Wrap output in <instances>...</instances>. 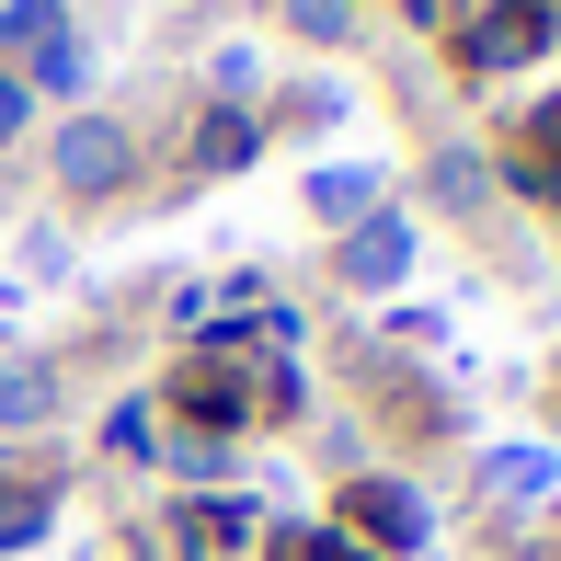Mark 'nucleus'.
Returning <instances> with one entry per match:
<instances>
[{"label": "nucleus", "mask_w": 561, "mask_h": 561, "mask_svg": "<svg viewBox=\"0 0 561 561\" xmlns=\"http://www.w3.org/2000/svg\"><path fill=\"white\" fill-rule=\"evenodd\" d=\"M172 413H184L195 436H241V424L264 413V367H252L229 333H218V344H195V355H184V378H172Z\"/></svg>", "instance_id": "nucleus-1"}, {"label": "nucleus", "mask_w": 561, "mask_h": 561, "mask_svg": "<svg viewBox=\"0 0 561 561\" xmlns=\"http://www.w3.org/2000/svg\"><path fill=\"white\" fill-rule=\"evenodd\" d=\"M550 35H561V23H550V0H481V12H470V35H458V69H481V81H493V69H527Z\"/></svg>", "instance_id": "nucleus-2"}, {"label": "nucleus", "mask_w": 561, "mask_h": 561, "mask_svg": "<svg viewBox=\"0 0 561 561\" xmlns=\"http://www.w3.org/2000/svg\"><path fill=\"white\" fill-rule=\"evenodd\" d=\"M424 527H436V516H424L413 481H355V493H344V539L378 550V561H390V550H424Z\"/></svg>", "instance_id": "nucleus-3"}, {"label": "nucleus", "mask_w": 561, "mask_h": 561, "mask_svg": "<svg viewBox=\"0 0 561 561\" xmlns=\"http://www.w3.org/2000/svg\"><path fill=\"white\" fill-rule=\"evenodd\" d=\"M126 172H138V138H126L115 115H69L58 126V184L69 195H115Z\"/></svg>", "instance_id": "nucleus-4"}, {"label": "nucleus", "mask_w": 561, "mask_h": 561, "mask_svg": "<svg viewBox=\"0 0 561 561\" xmlns=\"http://www.w3.org/2000/svg\"><path fill=\"white\" fill-rule=\"evenodd\" d=\"M333 275H344L355 298L401 287V275H413V218H390V207H378V218H355V229H344V252H333Z\"/></svg>", "instance_id": "nucleus-5"}, {"label": "nucleus", "mask_w": 561, "mask_h": 561, "mask_svg": "<svg viewBox=\"0 0 561 561\" xmlns=\"http://www.w3.org/2000/svg\"><path fill=\"white\" fill-rule=\"evenodd\" d=\"M172 539H184L195 561H218V550H241V539H252V504H241V493H195L184 516H172Z\"/></svg>", "instance_id": "nucleus-6"}, {"label": "nucleus", "mask_w": 561, "mask_h": 561, "mask_svg": "<svg viewBox=\"0 0 561 561\" xmlns=\"http://www.w3.org/2000/svg\"><path fill=\"white\" fill-rule=\"evenodd\" d=\"M252 149H264V115L252 104H207L195 115V172H241Z\"/></svg>", "instance_id": "nucleus-7"}, {"label": "nucleus", "mask_w": 561, "mask_h": 561, "mask_svg": "<svg viewBox=\"0 0 561 561\" xmlns=\"http://www.w3.org/2000/svg\"><path fill=\"white\" fill-rule=\"evenodd\" d=\"M550 481H561L550 447H493V458H481V493H493V504H539Z\"/></svg>", "instance_id": "nucleus-8"}, {"label": "nucleus", "mask_w": 561, "mask_h": 561, "mask_svg": "<svg viewBox=\"0 0 561 561\" xmlns=\"http://www.w3.org/2000/svg\"><path fill=\"white\" fill-rule=\"evenodd\" d=\"M310 218H333V229H355V218H378V172H355V161H333V172H310Z\"/></svg>", "instance_id": "nucleus-9"}, {"label": "nucleus", "mask_w": 561, "mask_h": 561, "mask_svg": "<svg viewBox=\"0 0 561 561\" xmlns=\"http://www.w3.org/2000/svg\"><path fill=\"white\" fill-rule=\"evenodd\" d=\"M58 413V367H35V355H0V424H46Z\"/></svg>", "instance_id": "nucleus-10"}, {"label": "nucleus", "mask_w": 561, "mask_h": 561, "mask_svg": "<svg viewBox=\"0 0 561 561\" xmlns=\"http://www.w3.org/2000/svg\"><path fill=\"white\" fill-rule=\"evenodd\" d=\"M46 516H58V493H46V481H0V550H35Z\"/></svg>", "instance_id": "nucleus-11"}, {"label": "nucleus", "mask_w": 561, "mask_h": 561, "mask_svg": "<svg viewBox=\"0 0 561 561\" xmlns=\"http://www.w3.org/2000/svg\"><path fill=\"white\" fill-rule=\"evenodd\" d=\"M46 35H69V0H0V58H12V46L35 58Z\"/></svg>", "instance_id": "nucleus-12"}, {"label": "nucleus", "mask_w": 561, "mask_h": 561, "mask_svg": "<svg viewBox=\"0 0 561 561\" xmlns=\"http://www.w3.org/2000/svg\"><path fill=\"white\" fill-rule=\"evenodd\" d=\"M264 561H378V550H355L344 527H275V539H264Z\"/></svg>", "instance_id": "nucleus-13"}, {"label": "nucleus", "mask_w": 561, "mask_h": 561, "mask_svg": "<svg viewBox=\"0 0 561 561\" xmlns=\"http://www.w3.org/2000/svg\"><path fill=\"white\" fill-rule=\"evenodd\" d=\"M81 81H92V58H81L69 35H46V46H35V69H23V92H81Z\"/></svg>", "instance_id": "nucleus-14"}, {"label": "nucleus", "mask_w": 561, "mask_h": 561, "mask_svg": "<svg viewBox=\"0 0 561 561\" xmlns=\"http://www.w3.org/2000/svg\"><path fill=\"white\" fill-rule=\"evenodd\" d=\"M287 12V35H310V46H344L355 35V0H275Z\"/></svg>", "instance_id": "nucleus-15"}, {"label": "nucleus", "mask_w": 561, "mask_h": 561, "mask_svg": "<svg viewBox=\"0 0 561 561\" xmlns=\"http://www.w3.org/2000/svg\"><path fill=\"white\" fill-rule=\"evenodd\" d=\"M424 184H436V207H481V161H470V149H436Z\"/></svg>", "instance_id": "nucleus-16"}, {"label": "nucleus", "mask_w": 561, "mask_h": 561, "mask_svg": "<svg viewBox=\"0 0 561 561\" xmlns=\"http://www.w3.org/2000/svg\"><path fill=\"white\" fill-rule=\"evenodd\" d=\"M104 447H115V458H149V447H161V424H149V401H126V413L104 424Z\"/></svg>", "instance_id": "nucleus-17"}, {"label": "nucleus", "mask_w": 561, "mask_h": 561, "mask_svg": "<svg viewBox=\"0 0 561 561\" xmlns=\"http://www.w3.org/2000/svg\"><path fill=\"white\" fill-rule=\"evenodd\" d=\"M516 149H527V161H550V172H561V92H550V104H539V115L516 126Z\"/></svg>", "instance_id": "nucleus-18"}, {"label": "nucleus", "mask_w": 561, "mask_h": 561, "mask_svg": "<svg viewBox=\"0 0 561 561\" xmlns=\"http://www.w3.org/2000/svg\"><path fill=\"white\" fill-rule=\"evenodd\" d=\"M504 184L539 195V207H561V172H550V161H527V149H504Z\"/></svg>", "instance_id": "nucleus-19"}, {"label": "nucleus", "mask_w": 561, "mask_h": 561, "mask_svg": "<svg viewBox=\"0 0 561 561\" xmlns=\"http://www.w3.org/2000/svg\"><path fill=\"white\" fill-rule=\"evenodd\" d=\"M23 126H35V92H23V81H12V69H0V149H12V138H23Z\"/></svg>", "instance_id": "nucleus-20"}, {"label": "nucleus", "mask_w": 561, "mask_h": 561, "mask_svg": "<svg viewBox=\"0 0 561 561\" xmlns=\"http://www.w3.org/2000/svg\"><path fill=\"white\" fill-rule=\"evenodd\" d=\"M333 104H344L333 81H298V92H287V115H298V126H333Z\"/></svg>", "instance_id": "nucleus-21"}, {"label": "nucleus", "mask_w": 561, "mask_h": 561, "mask_svg": "<svg viewBox=\"0 0 561 561\" xmlns=\"http://www.w3.org/2000/svg\"><path fill=\"white\" fill-rule=\"evenodd\" d=\"M401 12H413V23H424V12H436V0H401Z\"/></svg>", "instance_id": "nucleus-22"}]
</instances>
